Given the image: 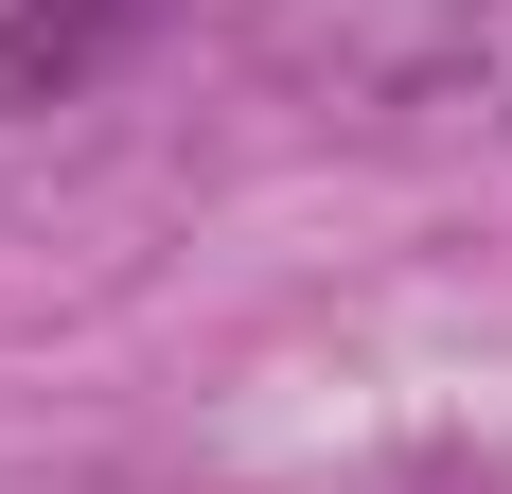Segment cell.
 <instances>
[{"instance_id": "6da1fadb", "label": "cell", "mask_w": 512, "mask_h": 494, "mask_svg": "<svg viewBox=\"0 0 512 494\" xmlns=\"http://www.w3.org/2000/svg\"><path fill=\"white\" fill-rule=\"evenodd\" d=\"M336 106H354L371 142H460V124H512V0H424V18H389V36L336 71Z\"/></svg>"}, {"instance_id": "7a4b0ae2", "label": "cell", "mask_w": 512, "mask_h": 494, "mask_svg": "<svg viewBox=\"0 0 512 494\" xmlns=\"http://www.w3.org/2000/svg\"><path fill=\"white\" fill-rule=\"evenodd\" d=\"M177 0H0V124H36V106H89L124 53L159 36Z\"/></svg>"}]
</instances>
